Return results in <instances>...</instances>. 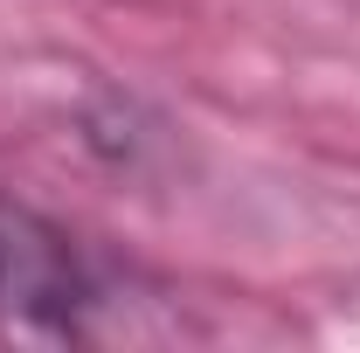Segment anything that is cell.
Returning a JSON list of instances; mask_svg holds the SVG:
<instances>
[{"label": "cell", "instance_id": "1", "mask_svg": "<svg viewBox=\"0 0 360 353\" xmlns=\"http://www.w3.org/2000/svg\"><path fill=\"white\" fill-rule=\"evenodd\" d=\"M104 284L77 236L0 194V340H90Z\"/></svg>", "mask_w": 360, "mask_h": 353}]
</instances>
